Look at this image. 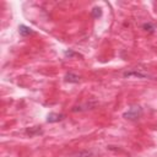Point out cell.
Returning <instances> with one entry per match:
<instances>
[{
  "label": "cell",
  "instance_id": "cell-3",
  "mask_svg": "<svg viewBox=\"0 0 157 157\" xmlns=\"http://www.w3.org/2000/svg\"><path fill=\"white\" fill-rule=\"evenodd\" d=\"M65 81L66 82H70V83H77L80 81V76L74 74V72H67L65 75Z\"/></svg>",
  "mask_w": 157,
  "mask_h": 157
},
{
  "label": "cell",
  "instance_id": "cell-7",
  "mask_svg": "<svg viewBox=\"0 0 157 157\" xmlns=\"http://www.w3.org/2000/svg\"><path fill=\"white\" fill-rule=\"evenodd\" d=\"M142 28H144L145 31H147V32H153V31L156 29V27H155V25H152L151 22H147V23H144V25H142Z\"/></svg>",
  "mask_w": 157,
  "mask_h": 157
},
{
  "label": "cell",
  "instance_id": "cell-8",
  "mask_svg": "<svg viewBox=\"0 0 157 157\" xmlns=\"http://www.w3.org/2000/svg\"><path fill=\"white\" fill-rule=\"evenodd\" d=\"M64 55H65V56H69V58H72V56H81L78 53H75V52L71 50V49L65 50V52H64Z\"/></svg>",
  "mask_w": 157,
  "mask_h": 157
},
{
  "label": "cell",
  "instance_id": "cell-4",
  "mask_svg": "<svg viewBox=\"0 0 157 157\" xmlns=\"http://www.w3.org/2000/svg\"><path fill=\"white\" fill-rule=\"evenodd\" d=\"M18 33H20V36L26 37V36L32 34V33H33V29L29 28V27H27V26H25V25H20V27H18Z\"/></svg>",
  "mask_w": 157,
  "mask_h": 157
},
{
  "label": "cell",
  "instance_id": "cell-2",
  "mask_svg": "<svg viewBox=\"0 0 157 157\" xmlns=\"http://www.w3.org/2000/svg\"><path fill=\"white\" fill-rule=\"evenodd\" d=\"M63 119H64V115L58 113H49L47 115V123H58Z\"/></svg>",
  "mask_w": 157,
  "mask_h": 157
},
{
  "label": "cell",
  "instance_id": "cell-5",
  "mask_svg": "<svg viewBox=\"0 0 157 157\" xmlns=\"http://www.w3.org/2000/svg\"><path fill=\"white\" fill-rule=\"evenodd\" d=\"M124 76L128 77V76H136V77H146L147 75L145 72H140V71H125L124 72Z\"/></svg>",
  "mask_w": 157,
  "mask_h": 157
},
{
  "label": "cell",
  "instance_id": "cell-6",
  "mask_svg": "<svg viewBox=\"0 0 157 157\" xmlns=\"http://www.w3.org/2000/svg\"><path fill=\"white\" fill-rule=\"evenodd\" d=\"M102 16V9L101 7H93L92 9V17L93 18H98V17H101Z\"/></svg>",
  "mask_w": 157,
  "mask_h": 157
},
{
  "label": "cell",
  "instance_id": "cell-1",
  "mask_svg": "<svg viewBox=\"0 0 157 157\" xmlns=\"http://www.w3.org/2000/svg\"><path fill=\"white\" fill-rule=\"evenodd\" d=\"M141 115H142V108H141L140 105H132V107H130V108L123 114V117H124L125 119H129V120H136V119H139Z\"/></svg>",
  "mask_w": 157,
  "mask_h": 157
}]
</instances>
